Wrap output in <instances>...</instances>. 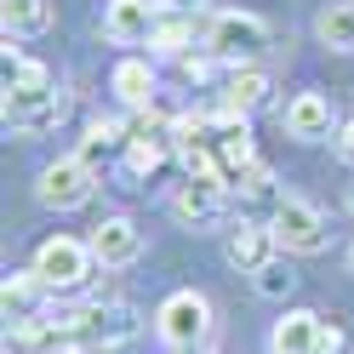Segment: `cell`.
Here are the masks:
<instances>
[{
  "instance_id": "cell-1",
  "label": "cell",
  "mask_w": 354,
  "mask_h": 354,
  "mask_svg": "<svg viewBox=\"0 0 354 354\" xmlns=\"http://www.w3.org/2000/svg\"><path fill=\"white\" fill-rule=\"evenodd\" d=\"M269 229H274V240H280V252H297V257L326 252V240H331L320 206L297 201V194H280V201H274V223H269Z\"/></svg>"
},
{
  "instance_id": "cell-2",
  "label": "cell",
  "mask_w": 354,
  "mask_h": 354,
  "mask_svg": "<svg viewBox=\"0 0 354 354\" xmlns=\"http://www.w3.org/2000/svg\"><path fill=\"white\" fill-rule=\"evenodd\" d=\"M263 46H269V24L252 12H217L212 17V29H206V52L212 57H223V63H252Z\"/></svg>"
},
{
  "instance_id": "cell-3",
  "label": "cell",
  "mask_w": 354,
  "mask_h": 354,
  "mask_svg": "<svg viewBox=\"0 0 354 354\" xmlns=\"http://www.w3.org/2000/svg\"><path fill=\"white\" fill-rule=\"evenodd\" d=\"M154 331H160L171 348H201L206 331H212V303L201 292H171L154 308Z\"/></svg>"
},
{
  "instance_id": "cell-4",
  "label": "cell",
  "mask_w": 354,
  "mask_h": 354,
  "mask_svg": "<svg viewBox=\"0 0 354 354\" xmlns=\"http://www.w3.org/2000/svg\"><path fill=\"white\" fill-rule=\"evenodd\" d=\"M92 189H97V171L80 160H52L46 171H40V183H35V194H40V206H52V212H80L86 201H92Z\"/></svg>"
},
{
  "instance_id": "cell-5",
  "label": "cell",
  "mask_w": 354,
  "mask_h": 354,
  "mask_svg": "<svg viewBox=\"0 0 354 354\" xmlns=\"http://www.w3.org/2000/svg\"><path fill=\"white\" fill-rule=\"evenodd\" d=\"M92 240H69V234H52L46 246L35 252V274L57 286V292H69V286H80L86 274H92Z\"/></svg>"
},
{
  "instance_id": "cell-6",
  "label": "cell",
  "mask_w": 354,
  "mask_h": 354,
  "mask_svg": "<svg viewBox=\"0 0 354 354\" xmlns=\"http://www.w3.org/2000/svg\"><path fill=\"white\" fill-rule=\"evenodd\" d=\"M63 120V97L52 86H6V126L12 131H52Z\"/></svg>"
},
{
  "instance_id": "cell-7",
  "label": "cell",
  "mask_w": 354,
  "mask_h": 354,
  "mask_svg": "<svg viewBox=\"0 0 354 354\" xmlns=\"http://www.w3.org/2000/svg\"><path fill=\"white\" fill-rule=\"evenodd\" d=\"M160 24V0H109L103 6V35L115 46H143Z\"/></svg>"
},
{
  "instance_id": "cell-8",
  "label": "cell",
  "mask_w": 354,
  "mask_h": 354,
  "mask_svg": "<svg viewBox=\"0 0 354 354\" xmlns=\"http://www.w3.org/2000/svg\"><path fill=\"white\" fill-rule=\"evenodd\" d=\"M75 331L69 320H52V315H24L6 326V354H63V343H69Z\"/></svg>"
},
{
  "instance_id": "cell-9",
  "label": "cell",
  "mask_w": 354,
  "mask_h": 354,
  "mask_svg": "<svg viewBox=\"0 0 354 354\" xmlns=\"http://www.w3.org/2000/svg\"><path fill=\"white\" fill-rule=\"evenodd\" d=\"M92 257L103 269H126V263L143 257V229L131 223V217H103L92 229Z\"/></svg>"
},
{
  "instance_id": "cell-10",
  "label": "cell",
  "mask_w": 354,
  "mask_h": 354,
  "mask_svg": "<svg viewBox=\"0 0 354 354\" xmlns=\"http://www.w3.org/2000/svg\"><path fill=\"white\" fill-rule=\"evenodd\" d=\"M171 212L183 217L189 229H206V223H217V217L229 212V183H194L189 177V183L171 194Z\"/></svg>"
},
{
  "instance_id": "cell-11",
  "label": "cell",
  "mask_w": 354,
  "mask_h": 354,
  "mask_svg": "<svg viewBox=\"0 0 354 354\" xmlns=\"http://www.w3.org/2000/svg\"><path fill=\"white\" fill-rule=\"evenodd\" d=\"M320 326H326V315H315V308H286L269 331V354H315Z\"/></svg>"
},
{
  "instance_id": "cell-12",
  "label": "cell",
  "mask_w": 354,
  "mask_h": 354,
  "mask_svg": "<svg viewBox=\"0 0 354 354\" xmlns=\"http://www.w3.org/2000/svg\"><path fill=\"white\" fill-rule=\"evenodd\" d=\"M274 257H280V240H274V229H269V223H240V229L229 234V263H234L240 274L269 269Z\"/></svg>"
},
{
  "instance_id": "cell-13",
  "label": "cell",
  "mask_w": 354,
  "mask_h": 354,
  "mask_svg": "<svg viewBox=\"0 0 354 354\" xmlns=\"http://www.w3.org/2000/svg\"><path fill=\"white\" fill-rule=\"evenodd\" d=\"M286 131H292L297 143H320L337 131V120H331V103L320 92H297L292 103H286Z\"/></svg>"
},
{
  "instance_id": "cell-14",
  "label": "cell",
  "mask_w": 354,
  "mask_h": 354,
  "mask_svg": "<svg viewBox=\"0 0 354 354\" xmlns=\"http://www.w3.org/2000/svg\"><path fill=\"white\" fill-rule=\"evenodd\" d=\"M109 86L120 92L126 109H154V69H149L143 57H120L115 75H109Z\"/></svg>"
},
{
  "instance_id": "cell-15",
  "label": "cell",
  "mask_w": 354,
  "mask_h": 354,
  "mask_svg": "<svg viewBox=\"0 0 354 354\" xmlns=\"http://www.w3.org/2000/svg\"><path fill=\"white\" fill-rule=\"evenodd\" d=\"M0 17H6V40H35V35L52 29L57 6H52V0H6Z\"/></svg>"
},
{
  "instance_id": "cell-16",
  "label": "cell",
  "mask_w": 354,
  "mask_h": 354,
  "mask_svg": "<svg viewBox=\"0 0 354 354\" xmlns=\"http://www.w3.org/2000/svg\"><path fill=\"white\" fill-rule=\"evenodd\" d=\"M120 143H131V126H120V120H92L86 126V143H80V160L86 166H109V154H115Z\"/></svg>"
},
{
  "instance_id": "cell-17",
  "label": "cell",
  "mask_w": 354,
  "mask_h": 354,
  "mask_svg": "<svg viewBox=\"0 0 354 354\" xmlns=\"http://www.w3.org/2000/svg\"><path fill=\"white\" fill-rule=\"evenodd\" d=\"M315 35L331 52H354V0H331V6L315 17Z\"/></svg>"
},
{
  "instance_id": "cell-18",
  "label": "cell",
  "mask_w": 354,
  "mask_h": 354,
  "mask_svg": "<svg viewBox=\"0 0 354 354\" xmlns=\"http://www.w3.org/2000/svg\"><path fill=\"white\" fill-rule=\"evenodd\" d=\"M263 97H269V75L252 69V63H246V69H234V75L223 80V103H229V109H240V115H252Z\"/></svg>"
},
{
  "instance_id": "cell-19",
  "label": "cell",
  "mask_w": 354,
  "mask_h": 354,
  "mask_svg": "<svg viewBox=\"0 0 354 354\" xmlns=\"http://www.w3.org/2000/svg\"><path fill=\"white\" fill-rule=\"evenodd\" d=\"M40 292H52L46 280H40L35 269H24V274H6V286H0V297H6V315L12 320H24V315H40Z\"/></svg>"
},
{
  "instance_id": "cell-20",
  "label": "cell",
  "mask_w": 354,
  "mask_h": 354,
  "mask_svg": "<svg viewBox=\"0 0 354 354\" xmlns=\"http://www.w3.org/2000/svg\"><path fill=\"white\" fill-rule=\"evenodd\" d=\"M149 46H154V52H171V57H183V52L194 46V24H189V12H160V24H154Z\"/></svg>"
},
{
  "instance_id": "cell-21",
  "label": "cell",
  "mask_w": 354,
  "mask_h": 354,
  "mask_svg": "<svg viewBox=\"0 0 354 354\" xmlns=\"http://www.w3.org/2000/svg\"><path fill=\"white\" fill-rule=\"evenodd\" d=\"M160 160H166V143H160V138H131V143H126V171H131V177H149Z\"/></svg>"
},
{
  "instance_id": "cell-22",
  "label": "cell",
  "mask_w": 354,
  "mask_h": 354,
  "mask_svg": "<svg viewBox=\"0 0 354 354\" xmlns=\"http://www.w3.org/2000/svg\"><path fill=\"white\" fill-rule=\"evenodd\" d=\"M252 286H257V297H292L297 274H292V269H280V257H274L269 269H257V274H252Z\"/></svg>"
},
{
  "instance_id": "cell-23",
  "label": "cell",
  "mask_w": 354,
  "mask_h": 354,
  "mask_svg": "<svg viewBox=\"0 0 354 354\" xmlns=\"http://www.w3.org/2000/svg\"><path fill=\"white\" fill-rule=\"evenodd\" d=\"M234 189H240V194H246V201H269V194H274V171H269V166H263V160H252L246 171H240V177H234Z\"/></svg>"
},
{
  "instance_id": "cell-24",
  "label": "cell",
  "mask_w": 354,
  "mask_h": 354,
  "mask_svg": "<svg viewBox=\"0 0 354 354\" xmlns=\"http://www.w3.org/2000/svg\"><path fill=\"white\" fill-rule=\"evenodd\" d=\"M343 343H348V337H343V326H331V320H326V326H320V348H315V354H343Z\"/></svg>"
},
{
  "instance_id": "cell-25",
  "label": "cell",
  "mask_w": 354,
  "mask_h": 354,
  "mask_svg": "<svg viewBox=\"0 0 354 354\" xmlns=\"http://www.w3.org/2000/svg\"><path fill=\"white\" fill-rule=\"evenodd\" d=\"M331 143H337V154L354 166V120H337V131H331Z\"/></svg>"
},
{
  "instance_id": "cell-26",
  "label": "cell",
  "mask_w": 354,
  "mask_h": 354,
  "mask_svg": "<svg viewBox=\"0 0 354 354\" xmlns=\"http://www.w3.org/2000/svg\"><path fill=\"white\" fill-rule=\"evenodd\" d=\"M217 63H223V57H183V75H189V80H212Z\"/></svg>"
},
{
  "instance_id": "cell-27",
  "label": "cell",
  "mask_w": 354,
  "mask_h": 354,
  "mask_svg": "<svg viewBox=\"0 0 354 354\" xmlns=\"http://www.w3.org/2000/svg\"><path fill=\"white\" fill-rule=\"evenodd\" d=\"M160 12H201V0H160Z\"/></svg>"
},
{
  "instance_id": "cell-28",
  "label": "cell",
  "mask_w": 354,
  "mask_h": 354,
  "mask_svg": "<svg viewBox=\"0 0 354 354\" xmlns=\"http://www.w3.org/2000/svg\"><path fill=\"white\" fill-rule=\"evenodd\" d=\"M171 354H201V348H171Z\"/></svg>"
},
{
  "instance_id": "cell-29",
  "label": "cell",
  "mask_w": 354,
  "mask_h": 354,
  "mask_svg": "<svg viewBox=\"0 0 354 354\" xmlns=\"http://www.w3.org/2000/svg\"><path fill=\"white\" fill-rule=\"evenodd\" d=\"M348 269H354V246H348Z\"/></svg>"
},
{
  "instance_id": "cell-30",
  "label": "cell",
  "mask_w": 354,
  "mask_h": 354,
  "mask_svg": "<svg viewBox=\"0 0 354 354\" xmlns=\"http://www.w3.org/2000/svg\"><path fill=\"white\" fill-rule=\"evenodd\" d=\"M348 212H354V189H348Z\"/></svg>"
},
{
  "instance_id": "cell-31",
  "label": "cell",
  "mask_w": 354,
  "mask_h": 354,
  "mask_svg": "<svg viewBox=\"0 0 354 354\" xmlns=\"http://www.w3.org/2000/svg\"><path fill=\"white\" fill-rule=\"evenodd\" d=\"M63 354H80V348H63Z\"/></svg>"
}]
</instances>
